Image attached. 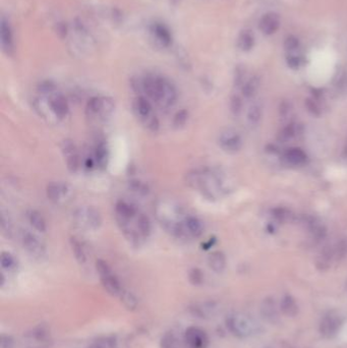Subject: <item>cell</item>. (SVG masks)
I'll use <instances>...</instances> for the list:
<instances>
[{"mask_svg": "<svg viewBox=\"0 0 347 348\" xmlns=\"http://www.w3.org/2000/svg\"><path fill=\"white\" fill-rule=\"evenodd\" d=\"M262 117V109L259 105H252L248 111V122L252 126L258 125Z\"/></svg>", "mask_w": 347, "mask_h": 348, "instance_id": "cell-31", "label": "cell"}, {"mask_svg": "<svg viewBox=\"0 0 347 348\" xmlns=\"http://www.w3.org/2000/svg\"><path fill=\"white\" fill-rule=\"evenodd\" d=\"M135 88L143 96L155 102L161 108L172 107L177 100V91L174 85L166 78L160 75L149 74L139 80Z\"/></svg>", "mask_w": 347, "mask_h": 348, "instance_id": "cell-1", "label": "cell"}, {"mask_svg": "<svg viewBox=\"0 0 347 348\" xmlns=\"http://www.w3.org/2000/svg\"><path fill=\"white\" fill-rule=\"evenodd\" d=\"M185 340L189 348H208L209 337L207 333L198 327H189L186 330Z\"/></svg>", "mask_w": 347, "mask_h": 348, "instance_id": "cell-9", "label": "cell"}, {"mask_svg": "<svg viewBox=\"0 0 347 348\" xmlns=\"http://www.w3.org/2000/svg\"><path fill=\"white\" fill-rule=\"evenodd\" d=\"M132 109L134 114L139 117V119L143 123H145L148 118L153 116V108L151 102L146 96H138L133 100L132 103Z\"/></svg>", "mask_w": 347, "mask_h": 348, "instance_id": "cell-12", "label": "cell"}, {"mask_svg": "<svg viewBox=\"0 0 347 348\" xmlns=\"http://www.w3.org/2000/svg\"><path fill=\"white\" fill-rule=\"evenodd\" d=\"M20 239L24 249L33 258L41 259L46 253V247L35 233L27 229H22L20 232Z\"/></svg>", "mask_w": 347, "mask_h": 348, "instance_id": "cell-6", "label": "cell"}, {"mask_svg": "<svg viewBox=\"0 0 347 348\" xmlns=\"http://www.w3.org/2000/svg\"><path fill=\"white\" fill-rule=\"evenodd\" d=\"M298 47H299V41L295 36H289V37L286 38V40L284 42V48L286 50L289 51V52H292V51H295Z\"/></svg>", "mask_w": 347, "mask_h": 348, "instance_id": "cell-39", "label": "cell"}, {"mask_svg": "<svg viewBox=\"0 0 347 348\" xmlns=\"http://www.w3.org/2000/svg\"><path fill=\"white\" fill-rule=\"evenodd\" d=\"M139 210L132 204L126 201H118L115 205L116 221L131 220L139 215Z\"/></svg>", "mask_w": 347, "mask_h": 348, "instance_id": "cell-14", "label": "cell"}, {"mask_svg": "<svg viewBox=\"0 0 347 348\" xmlns=\"http://www.w3.org/2000/svg\"><path fill=\"white\" fill-rule=\"evenodd\" d=\"M285 160L293 166H300L306 163L307 154L299 148H291L285 153Z\"/></svg>", "mask_w": 347, "mask_h": 348, "instance_id": "cell-19", "label": "cell"}, {"mask_svg": "<svg viewBox=\"0 0 347 348\" xmlns=\"http://www.w3.org/2000/svg\"><path fill=\"white\" fill-rule=\"evenodd\" d=\"M0 348H14L13 338L8 335H1V338H0Z\"/></svg>", "mask_w": 347, "mask_h": 348, "instance_id": "cell-42", "label": "cell"}, {"mask_svg": "<svg viewBox=\"0 0 347 348\" xmlns=\"http://www.w3.org/2000/svg\"><path fill=\"white\" fill-rule=\"evenodd\" d=\"M93 158L95 163L98 166H100V167H104V166L107 164V158H108V151L106 146L104 144H99L95 149Z\"/></svg>", "mask_w": 347, "mask_h": 348, "instance_id": "cell-26", "label": "cell"}, {"mask_svg": "<svg viewBox=\"0 0 347 348\" xmlns=\"http://www.w3.org/2000/svg\"><path fill=\"white\" fill-rule=\"evenodd\" d=\"M189 282L194 286L202 285L204 282V273L199 268H193L189 271Z\"/></svg>", "mask_w": 347, "mask_h": 348, "instance_id": "cell-32", "label": "cell"}, {"mask_svg": "<svg viewBox=\"0 0 347 348\" xmlns=\"http://www.w3.org/2000/svg\"><path fill=\"white\" fill-rule=\"evenodd\" d=\"M62 150L66 159L67 169L71 173H75L79 170L80 167V155L78 152L77 146H75V144L72 141L65 140L63 142Z\"/></svg>", "mask_w": 347, "mask_h": 348, "instance_id": "cell-10", "label": "cell"}, {"mask_svg": "<svg viewBox=\"0 0 347 348\" xmlns=\"http://www.w3.org/2000/svg\"><path fill=\"white\" fill-rule=\"evenodd\" d=\"M343 155L344 157L347 159V141L345 143V146H344V150H343Z\"/></svg>", "mask_w": 347, "mask_h": 348, "instance_id": "cell-47", "label": "cell"}, {"mask_svg": "<svg viewBox=\"0 0 347 348\" xmlns=\"http://www.w3.org/2000/svg\"><path fill=\"white\" fill-rule=\"evenodd\" d=\"M28 335L31 339H34L36 341L45 343L49 339L50 333H49V329H48L47 326L39 325L36 328H34L31 333H29Z\"/></svg>", "mask_w": 347, "mask_h": 348, "instance_id": "cell-23", "label": "cell"}, {"mask_svg": "<svg viewBox=\"0 0 347 348\" xmlns=\"http://www.w3.org/2000/svg\"><path fill=\"white\" fill-rule=\"evenodd\" d=\"M295 133H296V129H295V127L291 125V126H288L287 127L283 128V129L280 131V133H279V135H278V139H279V141L285 143L286 141H288L289 139H291L292 137H294Z\"/></svg>", "mask_w": 347, "mask_h": 348, "instance_id": "cell-36", "label": "cell"}, {"mask_svg": "<svg viewBox=\"0 0 347 348\" xmlns=\"http://www.w3.org/2000/svg\"><path fill=\"white\" fill-rule=\"evenodd\" d=\"M208 265L216 273H222L226 268V256L222 252H214L209 255Z\"/></svg>", "mask_w": 347, "mask_h": 348, "instance_id": "cell-18", "label": "cell"}, {"mask_svg": "<svg viewBox=\"0 0 347 348\" xmlns=\"http://www.w3.org/2000/svg\"><path fill=\"white\" fill-rule=\"evenodd\" d=\"M287 64L290 68L296 69L300 65V58L295 55H290L287 57Z\"/></svg>", "mask_w": 347, "mask_h": 348, "instance_id": "cell-45", "label": "cell"}, {"mask_svg": "<svg viewBox=\"0 0 347 348\" xmlns=\"http://www.w3.org/2000/svg\"><path fill=\"white\" fill-rule=\"evenodd\" d=\"M137 227H138V230H139L140 234L142 235V237L144 239L149 237V235L151 233V230H152V227H151V222H150L149 218L145 214L140 213L138 215V217H137Z\"/></svg>", "mask_w": 347, "mask_h": 348, "instance_id": "cell-24", "label": "cell"}, {"mask_svg": "<svg viewBox=\"0 0 347 348\" xmlns=\"http://www.w3.org/2000/svg\"><path fill=\"white\" fill-rule=\"evenodd\" d=\"M230 110L233 115L238 116L243 110V101H241L240 97L237 95H234L231 97L230 100Z\"/></svg>", "mask_w": 347, "mask_h": 348, "instance_id": "cell-35", "label": "cell"}, {"mask_svg": "<svg viewBox=\"0 0 347 348\" xmlns=\"http://www.w3.org/2000/svg\"><path fill=\"white\" fill-rule=\"evenodd\" d=\"M176 339L171 333H166L161 339V348H174Z\"/></svg>", "mask_w": 347, "mask_h": 348, "instance_id": "cell-40", "label": "cell"}, {"mask_svg": "<svg viewBox=\"0 0 347 348\" xmlns=\"http://www.w3.org/2000/svg\"><path fill=\"white\" fill-rule=\"evenodd\" d=\"M1 229L3 231L4 234H6L7 236H10L11 235V230H12V227H11V223L9 221V218H7L4 214L1 215Z\"/></svg>", "mask_w": 347, "mask_h": 348, "instance_id": "cell-41", "label": "cell"}, {"mask_svg": "<svg viewBox=\"0 0 347 348\" xmlns=\"http://www.w3.org/2000/svg\"><path fill=\"white\" fill-rule=\"evenodd\" d=\"M219 144L225 152L236 153L241 149V146H243V140H241V137L236 130L227 128L221 132L219 137Z\"/></svg>", "mask_w": 347, "mask_h": 348, "instance_id": "cell-7", "label": "cell"}, {"mask_svg": "<svg viewBox=\"0 0 347 348\" xmlns=\"http://www.w3.org/2000/svg\"><path fill=\"white\" fill-rule=\"evenodd\" d=\"M70 246H71V249H72V253L74 254V258L77 259V261L80 264L86 263V261H87L86 249H85L84 245L81 243V241L78 238L72 237L70 239Z\"/></svg>", "mask_w": 347, "mask_h": 348, "instance_id": "cell-22", "label": "cell"}, {"mask_svg": "<svg viewBox=\"0 0 347 348\" xmlns=\"http://www.w3.org/2000/svg\"><path fill=\"white\" fill-rule=\"evenodd\" d=\"M185 228L189 238H197L203 234L204 226L202 221L194 216H186Z\"/></svg>", "mask_w": 347, "mask_h": 348, "instance_id": "cell-17", "label": "cell"}, {"mask_svg": "<svg viewBox=\"0 0 347 348\" xmlns=\"http://www.w3.org/2000/svg\"><path fill=\"white\" fill-rule=\"evenodd\" d=\"M306 105H307V107H308V110L314 114V115H319L320 114V108H319V106L316 105V103L311 99H308L307 102H306Z\"/></svg>", "mask_w": 347, "mask_h": 348, "instance_id": "cell-43", "label": "cell"}, {"mask_svg": "<svg viewBox=\"0 0 347 348\" xmlns=\"http://www.w3.org/2000/svg\"><path fill=\"white\" fill-rule=\"evenodd\" d=\"M129 188L132 190V191L137 192L139 194H147L148 193V187L139 180H132L129 184Z\"/></svg>", "mask_w": 347, "mask_h": 348, "instance_id": "cell-37", "label": "cell"}, {"mask_svg": "<svg viewBox=\"0 0 347 348\" xmlns=\"http://www.w3.org/2000/svg\"><path fill=\"white\" fill-rule=\"evenodd\" d=\"M188 119H189V113H188L187 110L183 109V110L178 111L174 115V118H173V126H174V127H176V128L183 127L184 126H186Z\"/></svg>", "mask_w": 347, "mask_h": 348, "instance_id": "cell-33", "label": "cell"}, {"mask_svg": "<svg viewBox=\"0 0 347 348\" xmlns=\"http://www.w3.org/2000/svg\"><path fill=\"white\" fill-rule=\"evenodd\" d=\"M29 348H49L48 344H42L39 346H34V347H29Z\"/></svg>", "mask_w": 347, "mask_h": 348, "instance_id": "cell-46", "label": "cell"}, {"mask_svg": "<svg viewBox=\"0 0 347 348\" xmlns=\"http://www.w3.org/2000/svg\"><path fill=\"white\" fill-rule=\"evenodd\" d=\"M274 217L278 220V221H281V222H284L288 219L289 215H288V212L284 210V209H277L274 211Z\"/></svg>", "mask_w": 347, "mask_h": 348, "instance_id": "cell-44", "label": "cell"}, {"mask_svg": "<svg viewBox=\"0 0 347 348\" xmlns=\"http://www.w3.org/2000/svg\"><path fill=\"white\" fill-rule=\"evenodd\" d=\"M341 327V321L338 319L337 316H329L323 319L320 325V332L324 337L331 338L334 335H336V333L339 331Z\"/></svg>", "mask_w": 347, "mask_h": 348, "instance_id": "cell-16", "label": "cell"}, {"mask_svg": "<svg viewBox=\"0 0 347 348\" xmlns=\"http://www.w3.org/2000/svg\"><path fill=\"white\" fill-rule=\"evenodd\" d=\"M260 81L258 78H252L243 88V94L246 98H252L259 89Z\"/></svg>", "mask_w": 347, "mask_h": 348, "instance_id": "cell-30", "label": "cell"}, {"mask_svg": "<svg viewBox=\"0 0 347 348\" xmlns=\"http://www.w3.org/2000/svg\"><path fill=\"white\" fill-rule=\"evenodd\" d=\"M89 348H116V342L113 338H101L95 341Z\"/></svg>", "mask_w": 347, "mask_h": 348, "instance_id": "cell-34", "label": "cell"}, {"mask_svg": "<svg viewBox=\"0 0 347 348\" xmlns=\"http://www.w3.org/2000/svg\"><path fill=\"white\" fill-rule=\"evenodd\" d=\"M11 33L9 30V26L7 27L6 24L4 22H2L1 25V43H2V47L3 50L6 53H10L11 49H12V40H11Z\"/></svg>", "mask_w": 347, "mask_h": 348, "instance_id": "cell-28", "label": "cell"}, {"mask_svg": "<svg viewBox=\"0 0 347 348\" xmlns=\"http://www.w3.org/2000/svg\"><path fill=\"white\" fill-rule=\"evenodd\" d=\"M48 108L58 119H63L68 114V103L65 97L59 93H53L48 99Z\"/></svg>", "mask_w": 347, "mask_h": 348, "instance_id": "cell-11", "label": "cell"}, {"mask_svg": "<svg viewBox=\"0 0 347 348\" xmlns=\"http://www.w3.org/2000/svg\"><path fill=\"white\" fill-rule=\"evenodd\" d=\"M70 192L71 190L69 186L65 183H62V181H53L46 188L47 198L55 204L63 203L69 198Z\"/></svg>", "mask_w": 347, "mask_h": 348, "instance_id": "cell-8", "label": "cell"}, {"mask_svg": "<svg viewBox=\"0 0 347 348\" xmlns=\"http://www.w3.org/2000/svg\"><path fill=\"white\" fill-rule=\"evenodd\" d=\"M28 220L34 228L39 232H45L47 229V224L40 212L36 210H30L28 212Z\"/></svg>", "mask_w": 347, "mask_h": 348, "instance_id": "cell-21", "label": "cell"}, {"mask_svg": "<svg viewBox=\"0 0 347 348\" xmlns=\"http://www.w3.org/2000/svg\"><path fill=\"white\" fill-rule=\"evenodd\" d=\"M281 21L276 12H267L260 21V30L265 35H273L278 31Z\"/></svg>", "mask_w": 347, "mask_h": 348, "instance_id": "cell-13", "label": "cell"}, {"mask_svg": "<svg viewBox=\"0 0 347 348\" xmlns=\"http://www.w3.org/2000/svg\"><path fill=\"white\" fill-rule=\"evenodd\" d=\"M0 264H1V267L4 270L7 271H11L13 269H16L18 266V262L17 259L14 258V256L7 252H3L1 253V256H0Z\"/></svg>", "mask_w": 347, "mask_h": 348, "instance_id": "cell-29", "label": "cell"}, {"mask_svg": "<svg viewBox=\"0 0 347 348\" xmlns=\"http://www.w3.org/2000/svg\"><path fill=\"white\" fill-rule=\"evenodd\" d=\"M115 108L114 101L109 97H93L87 104V113L90 117L105 119L110 116Z\"/></svg>", "mask_w": 347, "mask_h": 348, "instance_id": "cell-5", "label": "cell"}, {"mask_svg": "<svg viewBox=\"0 0 347 348\" xmlns=\"http://www.w3.org/2000/svg\"><path fill=\"white\" fill-rule=\"evenodd\" d=\"M226 326L233 335L237 337H248L258 331L259 324L252 321V317L243 314H234L227 317Z\"/></svg>", "mask_w": 347, "mask_h": 348, "instance_id": "cell-2", "label": "cell"}, {"mask_svg": "<svg viewBox=\"0 0 347 348\" xmlns=\"http://www.w3.org/2000/svg\"><path fill=\"white\" fill-rule=\"evenodd\" d=\"M96 269L101 279V283L109 294L113 296H119L123 292L124 288L122 287L118 278L113 274V272L109 265L104 260H97Z\"/></svg>", "mask_w": 347, "mask_h": 348, "instance_id": "cell-3", "label": "cell"}, {"mask_svg": "<svg viewBox=\"0 0 347 348\" xmlns=\"http://www.w3.org/2000/svg\"><path fill=\"white\" fill-rule=\"evenodd\" d=\"M74 222L80 228L88 229V230H96L98 229L101 223L102 217L100 212L91 206L81 207L73 214Z\"/></svg>", "mask_w": 347, "mask_h": 348, "instance_id": "cell-4", "label": "cell"}, {"mask_svg": "<svg viewBox=\"0 0 347 348\" xmlns=\"http://www.w3.org/2000/svg\"><path fill=\"white\" fill-rule=\"evenodd\" d=\"M347 254V240H341L334 248V256L342 259Z\"/></svg>", "mask_w": 347, "mask_h": 348, "instance_id": "cell-38", "label": "cell"}, {"mask_svg": "<svg viewBox=\"0 0 347 348\" xmlns=\"http://www.w3.org/2000/svg\"><path fill=\"white\" fill-rule=\"evenodd\" d=\"M120 300L124 304V306L128 310V311H134L135 309L138 308L139 301L138 298L134 296V294H132L131 292L127 291V290H123V292L120 293L119 295Z\"/></svg>", "mask_w": 347, "mask_h": 348, "instance_id": "cell-27", "label": "cell"}, {"mask_svg": "<svg viewBox=\"0 0 347 348\" xmlns=\"http://www.w3.org/2000/svg\"><path fill=\"white\" fill-rule=\"evenodd\" d=\"M261 315L266 321H268L271 324L278 323L279 315L273 298L268 297L263 300L261 305Z\"/></svg>", "mask_w": 347, "mask_h": 348, "instance_id": "cell-15", "label": "cell"}, {"mask_svg": "<svg viewBox=\"0 0 347 348\" xmlns=\"http://www.w3.org/2000/svg\"><path fill=\"white\" fill-rule=\"evenodd\" d=\"M280 310L286 316H295L298 314V306L295 299L290 295H285L280 304Z\"/></svg>", "mask_w": 347, "mask_h": 348, "instance_id": "cell-20", "label": "cell"}, {"mask_svg": "<svg viewBox=\"0 0 347 348\" xmlns=\"http://www.w3.org/2000/svg\"><path fill=\"white\" fill-rule=\"evenodd\" d=\"M254 45V38L251 31L241 32L238 39V47L243 51H250Z\"/></svg>", "mask_w": 347, "mask_h": 348, "instance_id": "cell-25", "label": "cell"}]
</instances>
